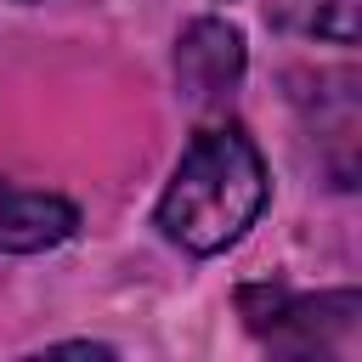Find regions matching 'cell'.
I'll use <instances>...</instances> for the list:
<instances>
[{
	"mask_svg": "<svg viewBox=\"0 0 362 362\" xmlns=\"http://www.w3.org/2000/svg\"><path fill=\"white\" fill-rule=\"evenodd\" d=\"M266 209V158L238 124H209L187 141L164 198L158 226L187 255L232 249Z\"/></svg>",
	"mask_w": 362,
	"mask_h": 362,
	"instance_id": "obj_1",
	"label": "cell"
},
{
	"mask_svg": "<svg viewBox=\"0 0 362 362\" xmlns=\"http://www.w3.org/2000/svg\"><path fill=\"white\" fill-rule=\"evenodd\" d=\"M238 311L243 322L272 345V351H294V356H311V351H328V328L334 334H351L356 328V311L362 300L351 288L339 294H288V288H238Z\"/></svg>",
	"mask_w": 362,
	"mask_h": 362,
	"instance_id": "obj_2",
	"label": "cell"
},
{
	"mask_svg": "<svg viewBox=\"0 0 362 362\" xmlns=\"http://www.w3.org/2000/svg\"><path fill=\"white\" fill-rule=\"evenodd\" d=\"M243 79V34L226 17H198L175 45V85L192 107H215Z\"/></svg>",
	"mask_w": 362,
	"mask_h": 362,
	"instance_id": "obj_3",
	"label": "cell"
},
{
	"mask_svg": "<svg viewBox=\"0 0 362 362\" xmlns=\"http://www.w3.org/2000/svg\"><path fill=\"white\" fill-rule=\"evenodd\" d=\"M79 226V209L57 192H28L0 181V255H40L68 243Z\"/></svg>",
	"mask_w": 362,
	"mask_h": 362,
	"instance_id": "obj_4",
	"label": "cell"
},
{
	"mask_svg": "<svg viewBox=\"0 0 362 362\" xmlns=\"http://www.w3.org/2000/svg\"><path fill=\"white\" fill-rule=\"evenodd\" d=\"M266 17L283 34L356 45V0H266Z\"/></svg>",
	"mask_w": 362,
	"mask_h": 362,
	"instance_id": "obj_5",
	"label": "cell"
}]
</instances>
